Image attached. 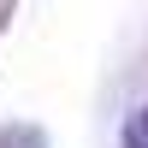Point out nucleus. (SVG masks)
I'll return each instance as SVG.
<instances>
[{"label":"nucleus","mask_w":148,"mask_h":148,"mask_svg":"<svg viewBox=\"0 0 148 148\" xmlns=\"http://www.w3.org/2000/svg\"><path fill=\"white\" fill-rule=\"evenodd\" d=\"M125 148H148V107H136L125 119Z\"/></svg>","instance_id":"1"},{"label":"nucleus","mask_w":148,"mask_h":148,"mask_svg":"<svg viewBox=\"0 0 148 148\" xmlns=\"http://www.w3.org/2000/svg\"><path fill=\"white\" fill-rule=\"evenodd\" d=\"M0 142H6V148H42V130H24V125H6V130H0Z\"/></svg>","instance_id":"2"}]
</instances>
